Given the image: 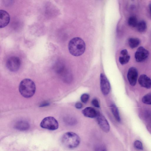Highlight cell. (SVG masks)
Masks as SVG:
<instances>
[{"label":"cell","mask_w":151,"mask_h":151,"mask_svg":"<svg viewBox=\"0 0 151 151\" xmlns=\"http://www.w3.org/2000/svg\"><path fill=\"white\" fill-rule=\"evenodd\" d=\"M83 114L85 116L90 118L96 117L99 112L94 108L91 107H86L82 111Z\"/></svg>","instance_id":"cell-12"},{"label":"cell","mask_w":151,"mask_h":151,"mask_svg":"<svg viewBox=\"0 0 151 151\" xmlns=\"http://www.w3.org/2000/svg\"><path fill=\"white\" fill-rule=\"evenodd\" d=\"M36 86L31 79L25 78L20 82L19 86V91L23 97L28 98L32 97L36 91Z\"/></svg>","instance_id":"cell-3"},{"label":"cell","mask_w":151,"mask_h":151,"mask_svg":"<svg viewBox=\"0 0 151 151\" xmlns=\"http://www.w3.org/2000/svg\"><path fill=\"white\" fill-rule=\"evenodd\" d=\"M149 8L150 12V13L151 16V2H150L149 4Z\"/></svg>","instance_id":"cell-26"},{"label":"cell","mask_w":151,"mask_h":151,"mask_svg":"<svg viewBox=\"0 0 151 151\" xmlns=\"http://www.w3.org/2000/svg\"><path fill=\"white\" fill-rule=\"evenodd\" d=\"M89 98V95L87 93H84L81 96V101L84 103H86L88 101Z\"/></svg>","instance_id":"cell-22"},{"label":"cell","mask_w":151,"mask_h":151,"mask_svg":"<svg viewBox=\"0 0 151 151\" xmlns=\"http://www.w3.org/2000/svg\"><path fill=\"white\" fill-rule=\"evenodd\" d=\"M100 83L101 89L102 93L104 95H107L110 92V84L106 77L103 73L100 75Z\"/></svg>","instance_id":"cell-7"},{"label":"cell","mask_w":151,"mask_h":151,"mask_svg":"<svg viewBox=\"0 0 151 151\" xmlns=\"http://www.w3.org/2000/svg\"><path fill=\"white\" fill-rule=\"evenodd\" d=\"M138 76V71L135 67H131L129 69L127 73V78L131 86L135 85Z\"/></svg>","instance_id":"cell-9"},{"label":"cell","mask_w":151,"mask_h":151,"mask_svg":"<svg viewBox=\"0 0 151 151\" xmlns=\"http://www.w3.org/2000/svg\"><path fill=\"white\" fill-rule=\"evenodd\" d=\"M120 54L122 55H128V52L126 49L122 50L120 52Z\"/></svg>","instance_id":"cell-24"},{"label":"cell","mask_w":151,"mask_h":151,"mask_svg":"<svg viewBox=\"0 0 151 151\" xmlns=\"http://www.w3.org/2000/svg\"><path fill=\"white\" fill-rule=\"evenodd\" d=\"M134 147L137 149L140 150H143V146L141 142L139 140H136L134 142Z\"/></svg>","instance_id":"cell-21"},{"label":"cell","mask_w":151,"mask_h":151,"mask_svg":"<svg viewBox=\"0 0 151 151\" xmlns=\"http://www.w3.org/2000/svg\"><path fill=\"white\" fill-rule=\"evenodd\" d=\"M96 117L97 123L101 129L105 132H109L110 130V127L109 122L105 117L99 112Z\"/></svg>","instance_id":"cell-8"},{"label":"cell","mask_w":151,"mask_h":151,"mask_svg":"<svg viewBox=\"0 0 151 151\" xmlns=\"http://www.w3.org/2000/svg\"><path fill=\"white\" fill-rule=\"evenodd\" d=\"M58 126L57 121L52 116L45 118L40 123V126L42 128L51 130L57 129Z\"/></svg>","instance_id":"cell-4"},{"label":"cell","mask_w":151,"mask_h":151,"mask_svg":"<svg viewBox=\"0 0 151 151\" xmlns=\"http://www.w3.org/2000/svg\"><path fill=\"white\" fill-rule=\"evenodd\" d=\"M61 142L65 148L73 149L79 146L81 142V139L76 133L72 132H66L63 135L61 139Z\"/></svg>","instance_id":"cell-1"},{"label":"cell","mask_w":151,"mask_h":151,"mask_svg":"<svg viewBox=\"0 0 151 151\" xmlns=\"http://www.w3.org/2000/svg\"><path fill=\"white\" fill-rule=\"evenodd\" d=\"M75 107L77 109H80L83 106L82 104L80 102L76 103L75 105Z\"/></svg>","instance_id":"cell-25"},{"label":"cell","mask_w":151,"mask_h":151,"mask_svg":"<svg viewBox=\"0 0 151 151\" xmlns=\"http://www.w3.org/2000/svg\"><path fill=\"white\" fill-rule=\"evenodd\" d=\"M138 22L137 18L134 16H132L129 17L128 21L129 25L131 27H136Z\"/></svg>","instance_id":"cell-17"},{"label":"cell","mask_w":151,"mask_h":151,"mask_svg":"<svg viewBox=\"0 0 151 151\" xmlns=\"http://www.w3.org/2000/svg\"><path fill=\"white\" fill-rule=\"evenodd\" d=\"M110 108L112 112L116 119L118 122L121 121L118 109L116 106L114 104H111Z\"/></svg>","instance_id":"cell-15"},{"label":"cell","mask_w":151,"mask_h":151,"mask_svg":"<svg viewBox=\"0 0 151 151\" xmlns=\"http://www.w3.org/2000/svg\"><path fill=\"white\" fill-rule=\"evenodd\" d=\"M21 65L20 59L16 56H12L7 59L6 62V66L10 71L13 72L18 70Z\"/></svg>","instance_id":"cell-5"},{"label":"cell","mask_w":151,"mask_h":151,"mask_svg":"<svg viewBox=\"0 0 151 151\" xmlns=\"http://www.w3.org/2000/svg\"><path fill=\"white\" fill-rule=\"evenodd\" d=\"M68 48L69 52L72 55L78 56L84 53L86 49V45L82 39L79 37H75L70 41Z\"/></svg>","instance_id":"cell-2"},{"label":"cell","mask_w":151,"mask_h":151,"mask_svg":"<svg viewBox=\"0 0 151 151\" xmlns=\"http://www.w3.org/2000/svg\"><path fill=\"white\" fill-rule=\"evenodd\" d=\"M48 105H49V103H45L42 104L41 105H40V106L43 107L44 106H47Z\"/></svg>","instance_id":"cell-27"},{"label":"cell","mask_w":151,"mask_h":151,"mask_svg":"<svg viewBox=\"0 0 151 151\" xmlns=\"http://www.w3.org/2000/svg\"><path fill=\"white\" fill-rule=\"evenodd\" d=\"M14 127L17 129L21 131L26 130L29 129V124L25 120H20L17 122L15 124Z\"/></svg>","instance_id":"cell-13"},{"label":"cell","mask_w":151,"mask_h":151,"mask_svg":"<svg viewBox=\"0 0 151 151\" xmlns=\"http://www.w3.org/2000/svg\"><path fill=\"white\" fill-rule=\"evenodd\" d=\"M138 82L140 86L145 88H151V79L145 74L141 75L138 79Z\"/></svg>","instance_id":"cell-11"},{"label":"cell","mask_w":151,"mask_h":151,"mask_svg":"<svg viewBox=\"0 0 151 151\" xmlns=\"http://www.w3.org/2000/svg\"><path fill=\"white\" fill-rule=\"evenodd\" d=\"M136 27L139 32H143L146 31L147 28L146 23L144 20H141L138 22Z\"/></svg>","instance_id":"cell-16"},{"label":"cell","mask_w":151,"mask_h":151,"mask_svg":"<svg viewBox=\"0 0 151 151\" xmlns=\"http://www.w3.org/2000/svg\"><path fill=\"white\" fill-rule=\"evenodd\" d=\"M130 58V56L129 55H122L119 57V61L121 64L124 65L128 62Z\"/></svg>","instance_id":"cell-18"},{"label":"cell","mask_w":151,"mask_h":151,"mask_svg":"<svg viewBox=\"0 0 151 151\" xmlns=\"http://www.w3.org/2000/svg\"><path fill=\"white\" fill-rule=\"evenodd\" d=\"M149 55V52L144 47H139L135 52L134 57L136 60L138 62H143L145 60Z\"/></svg>","instance_id":"cell-6"},{"label":"cell","mask_w":151,"mask_h":151,"mask_svg":"<svg viewBox=\"0 0 151 151\" xmlns=\"http://www.w3.org/2000/svg\"><path fill=\"white\" fill-rule=\"evenodd\" d=\"M92 105L95 107L99 108L100 105L98 100L96 99H93L91 102Z\"/></svg>","instance_id":"cell-23"},{"label":"cell","mask_w":151,"mask_h":151,"mask_svg":"<svg viewBox=\"0 0 151 151\" xmlns=\"http://www.w3.org/2000/svg\"><path fill=\"white\" fill-rule=\"evenodd\" d=\"M94 151H107L105 145L103 144L96 145L94 148Z\"/></svg>","instance_id":"cell-20"},{"label":"cell","mask_w":151,"mask_h":151,"mask_svg":"<svg viewBox=\"0 0 151 151\" xmlns=\"http://www.w3.org/2000/svg\"><path fill=\"white\" fill-rule=\"evenodd\" d=\"M10 17L8 13L4 10H0V27L4 28L9 23Z\"/></svg>","instance_id":"cell-10"},{"label":"cell","mask_w":151,"mask_h":151,"mask_svg":"<svg viewBox=\"0 0 151 151\" xmlns=\"http://www.w3.org/2000/svg\"><path fill=\"white\" fill-rule=\"evenodd\" d=\"M143 103L148 105H151V93H148L145 95L142 99Z\"/></svg>","instance_id":"cell-19"},{"label":"cell","mask_w":151,"mask_h":151,"mask_svg":"<svg viewBox=\"0 0 151 151\" xmlns=\"http://www.w3.org/2000/svg\"><path fill=\"white\" fill-rule=\"evenodd\" d=\"M140 42V40L137 38H131L128 40L129 47L132 49L137 47Z\"/></svg>","instance_id":"cell-14"}]
</instances>
